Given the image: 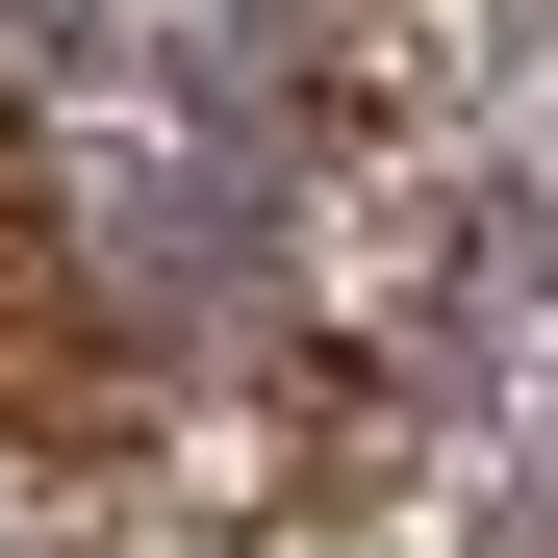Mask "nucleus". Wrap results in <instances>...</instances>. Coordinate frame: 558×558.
Segmentation results:
<instances>
[{"mask_svg": "<svg viewBox=\"0 0 558 558\" xmlns=\"http://www.w3.org/2000/svg\"><path fill=\"white\" fill-rule=\"evenodd\" d=\"M26 153L76 204V279L153 330H204L305 204V26L279 0H0Z\"/></svg>", "mask_w": 558, "mask_h": 558, "instance_id": "f257e3e1", "label": "nucleus"}]
</instances>
